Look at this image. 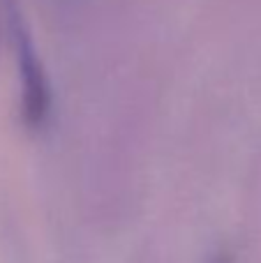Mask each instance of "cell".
<instances>
[{
    "label": "cell",
    "mask_w": 261,
    "mask_h": 263,
    "mask_svg": "<svg viewBox=\"0 0 261 263\" xmlns=\"http://www.w3.org/2000/svg\"><path fill=\"white\" fill-rule=\"evenodd\" d=\"M16 51H18V72L23 81V116L30 127H40L49 116L51 106V90L46 81L44 67L32 49L30 40L23 32L16 35Z\"/></svg>",
    "instance_id": "obj_1"
},
{
    "label": "cell",
    "mask_w": 261,
    "mask_h": 263,
    "mask_svg": "<svg viewBox=\"0 0 261 263\" xmlns=\"http://www.w3.org/2000/svg\"><path fill=\"white\" fill-rule=\"evenodd\" d=\"M217 263H231L229 259H220V261H217Z\"/></svg>",
    "instance_id": "obj_2"
}]
</instances>
